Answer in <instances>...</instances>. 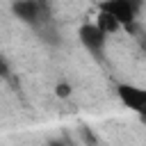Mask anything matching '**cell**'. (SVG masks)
I'll return each instance as SVG.
<instances>
[{"mask_svg":"<svg viewBox=\"0 0 146 146\" xmlns=\"http://www.w3.org/2000/svg\"><path fill=\"white\" fill-rule=\"evenodd\" d=\"M78 39H80V43L84 46V50H87L89 55H94L96 59H103V52H105V46H107V34H105L96 23H84V25H80Z\"/></svg>","mask_w":146,"mask_h":146,"instance_id":"cell-2","label":"cell"},{"mask_svg":"<svg viewBox=\"0 0 146 146\" xmlns=\"http://www.w3.org/2000/svg\"><path fill=\"white\" fill-rule=\"evenodd\" d=\"M55 96H57V98H68V96H71V84L57 82V84H55Z\"/></svg>","mask_w":146,"mask_h":146,"instance_id":"cell-6","label":"cell"},{"mask_svg":"<svg viewBox=\"0 0 146 146\" xmlns=\"http://www.w3.org/2000/svg\"><path fill=\"white\" fill-rule=\"evenodd\" d=\"M141 7H144V0H103L98 9H103L110 16H114L119 21V25L128 30V27L135 25Z\"/></svg>","mask_w":146,"mask_h":146,"instance_id":"cell-1","label":"cell"},{"mask_svg":"<svg viewBox=\"0 0 146 146\" xmlns=\"http://www.w3.org/2000/svg\"><path fill=\"white\" fill-rule=\"evenodd\" d=\"M119 100L135 114H139L141 119H146V87H137V84H119L116 87Z\"/></svg>","mask_w":146,"mask_h":146,"instance_id":"cell-4","label":"cell"},{"mask_svg":"<svg viewBox=\"0 0 146 146\" xmlns=\"http://www.w3.org/2000/svg\"><path fill=\"white\" fill-rule=\"evenodd\" d=\"M94 23H96V25H98L107 36H110V34H116L119 30H123V27L119 25V21H116L114 16H110L107 11H103V9H98V16H96V21H94Z\"/></svg>","mask_w":146,"mask_h":146,"instance_id":"cell-5","label":"cell"},{"mask_svg":"<svg viewBox=\"0 0 146 146\" xmlns=\"http://www.w3.org/2000/svg\"><path fill=\"white\" fill-rule=\"evenodd\" d=\"M11 11L18 21L27 25H36L48 16V2L46 0H14Z\"/></svg>","mask_w":146,"mask_h":146,"instance_id":"cell-3","label":"cell"},{"mask_svg":"<svg viewBox=\"0 0 146 146\" xmlns=\"http://www.w3.org/2000/svg\"><path fill=\"white\" fill-rule=\"evenodd\" d=\"M0 75H2V78H7V75H9V64L5 62V57H2V55H0Z\"/></svg>","mask_w":146,"mask_h":146,"instance_id":"cell-7","label":"cell"}]
</instances>
